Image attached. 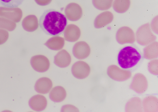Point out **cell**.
Wrapping results in <instances>:
<instances>
[{
    "label": "cell",
    "instance_id": "cell-24",
    "mask_svg": "<svg viewBox=\"0 0 158 112\" xmlns=\"http://www.w3.org/2000/svg\"><path fill=\"white\" fill-rule=\"evenodd\" d=\"M28 30L29 31H35L38 28L39 23L37 17L35 15L28 17Z\"/></svg>",
    "mask_w": 158,
    "mask_h": 112
},
{
    "label": "cell",
    "instance_id": "cell-6",
    "mask_svg": "<svg viewBox=\"0 0 158 112\" xmlns=\"http://www.w3.org/2000/svg\"><path fill=\"white\" fill-rule=\"evenodd\" d=\"M31 65L35 71L43 73L47 71L50 66V61L48 58L43 55L34 56L31 58Z\"/></svg>",
    "mask_w": 158,
    "mask_h": 112
},
{
    "label": "cell",
    "instance_id": "cell-3",
    "mask_svg": "<svg viewBox=\"0 0 158 112\" xmlns=\"http://www.w3.org/2000/svg\"><path fill=\"white\" fill-rule=\"evenodd\" d=\"M136 36L137 42L142 46L151 44L156 39V37L152 33L149 23L140 27L137 31Z\"/></svg>",
    "mask_w": 158,
    "mask_h": 112
},
{
    "label": "cell",
    "instance_id": "cell-17",
    "mask_svg": "<svg viewBox=\"0 0 158 112\" xmlns=\"http://www.w3.org/2000/svg\"><path fill=\"white\" fill-rule=\"evenodd\" d=\"M64 40L63 37L56 36L48 39L45 45L52 50L58 51L64 47Z\"/></svg>",
    "mask_w": 158,
    "mask_h": 112
},
{
    "label": "cell",
    "instance_id": "cell-9",
    "mask_svg": "<svg viewBox=\"0 0 158 112\" xmlns=\"http://www.w3.org/2000/svg\"><path fill=\"white\" fill-rule=\"evenodd\" d=\"M73 53L74 56L79 59L87 58L90 53V49L85 42L81 41L77 42L73 46Z\"/></svg>",
    "mask_w": 158,
    "mask_h": 112
},
{
    "label": "cell",
    "instance_id": "cell-20",
    "mask_svg": "<svg viewBox=\"0 0 158 112\" xmlns=\"http://www.w3.org/2000/svg\"><path fill=\"white\" fill-rule=\"evenodd\" d=\"M113 2V0H92L94 7L101 10L110 9L112 6Z\"/></svg>",
    "mask_w": 158,
    "mask_h": 112
},
{
    "label": "cell",
    "instance_id": "cell-5",
    "mask_svg": "<svg viewBox=\"0 0 158 112\" xmlns=\"http://www.w3.org/2000/svg\"><path fill=\"white\" fill-rule=\"evenodd\" d=\"M89 66L83 61H79L76 62L72 68L73 76L78 79H84L88 76L90 73Z\"/></svg>",
    "mask_w": 158,
    "mask_h": 112
},
{
    "label": "cell",
    "instance_id": "cell-18",
    "mask_svg": "<svg viewBox=\"0 0 158 112\" xmlns=\"http://www.w3.org/2000/svg\"><path fill=\"white\" fill-rule=\"evenodd\" d=\"M143 56L145 58L152 59L158 56V43L153 42L144 48Z\"/></svg>",
    "mask_w": 158,
    "mask_h": 112
},
{
    "label": "cell",
    "instance_id": "cell-22",
    "mask_svg": "<svg viewBox=\"0 0 158 112\" xmlns=\"http://www.w3.org/2000/svg\"><path fill=\"white\" fill-rule=\"evenodd\" d=\"M24 0H0V5L4 7L15 8L18 7Z\"/></svg>",
    "mask_w": 158,
    "mask_h": 112
},
{
    "label": "cell",
    "instance_id": "cell-11",
    "mask_svg": "<svg viewBox=\"0 0 158 112\" xmlns=\"http://www.w3.org/2000/svg\"><path fill=\"white\" fill-rule=\"evenodd\" d=\"M64 35L66 41L70 42H75L80 38L81 31L75 25L70 24L65 27L64 31Z\"/></svg>",
    "mask_w": 158,
    "mask_h": 112
},
{
    "label": "cell",
    "instance_id": "cell-1",
    "mask_svg": "<svg viewBox=\"0 0 158 112\" xmlns=\"http://www.w3.org/2000/svg\"><path fill=\"white\" fill-rule=\"evenodd\" d=\"M67 23L65 16L60 12L54 9L46 10L39 21L41 29L47 34L52 36L60 35Z\"/></svg>",
    "mask_w": 158,
    "mask_h": 112
},
{
    "label": "cell",
    "instance_id": "cell-13",
    "mask_svg": "<svg viewBox=\"0 0 158 112\" xmlns=\"http://www.w3.org/2000/svg\"><path fill=\"white\" fill-rule=\"evenodd\" d=\"M46 98L43 95L38 94L31 98L29 101L30 107L36 111H41L44 110L47 105Z\"/></svg>",
    "mask_w": 158,
    "mask_h": 112
},
{
    "label": "cell",
    "instance_id": "cell-8",
    "mask_svg": "<svg viewBox=\"0 0 158 112\" xmlns=\"http://www.w3.org/2000/svg\"><path fill=\"white\" fill-rule=\"evenodd\" d=\"M107 73L111 78L118 81L127 80L131 76V73L129 71L122 70L115 65L110 66L107 70Z\"/></svg>",
    "mask_w": 158,
    "mask_h": 112
},
{
    "label": "cell",
    "instance_id": "cell-2",
    "mask_svg": "<svg viewBox=\"0 0 158 112\" xmlns=\"http://www.w3.org/2000/svg\"><path fill=\"white\" fill-rule=\"evenodd\" d=\"M141 58L140 53L135 48L127 46L123 48L118 53V65L125 69L133 68L138 63Z\"/></svg>",
    "mask_w": 158,
    "mask_h": 112
},
{
    "label": "cell",
    "instance_id": "cell-7",
    "mask_svg": "<svg viewBox=\"0 0 158 112\" xmlns=\"http://www.w3.org/2000/svg\"><path fill=\"white\" fill-rule=\"evenodd\" d=\"M65 16L71 21H76L82 17L83 11L81 7L78 4L72 3L69 4L64 9Z\"/></svg>",
    "mask_w": 158,
    "mask_h": 112
},
{
    "label": "cell",
    "instance_id": "cell-16",
    "mask_svg": "<svg viewBox=\"0 0 158 112\" xmlns=\"http://www.w3.org/2000/svg\"><path fill=\"white\" fill-rule=\"evenodd\" d=\"M49 96L51 100L55 102L63 101L67 96V92L62 86H55L50 92Z\"/></svg>",
    "mask_w": 158,
    "mask_h": 112
},
{
    "label": "cell",
    "instance_id": "cell-21",
    "mask_svg": "<svg viewBox=\"0 0 158 112\" xmlns=\"http://www.w3.org/2000/svg\"><path fill=\"white\" fill-rule=\"evenodd\" d=\"M147 97L144 99L143 101V107L144 109L147 112H153L152 109L153 106L157 109V99L154 97Z\"/></svg>",
    "mask_w": 158,
    "mask_h": 112
},
{
    "label": "cell",
    "instance_id": "cell-12",
    "mask_svg": "<svg viewBox=\"0 0 158 112\" xmlns=\"http://www.w3.org/2000/svg\"><path fill=\"white\" fill-rule=\"evenodd\" d=\"M112 12L106 11L98 15L94 21V26L96 29H101L111 23L114 19Z\"/></svg>",
    "mask_w": 158,
    "mask_h": 112
},
{
    "label": "cell",
    "instance_id": "cell-25",
    "mask_svg": "<svg viewBox=\"0 0 158 112\" xmlns=\"http://www.w3.org/2000/svg\"><path fill=\"white\" fill-rule=\"evenodd\" d=\"M158 60H155L151 61L148 65V69L150 72L154 74L157 75L158 74Z\"/></svg>",
    "mask_w": 158,
    "mask_h": 112
},
{
    "label": "cell",
    "instance_id": "cell-14",
    "mask_svg": "<svg viewBox=\"0 0 158 112\" xmlns=\"http://www.w3.org/2000/svg\"><path fill=\"white\" fill-rule=\"evenodd\" d=\"M54 61L58 66L62 68L67 67L71 63V56L66 50H62L55 56Z\"/></svg>",
    "mask_w": 158,
    "mask_h": 112
},
{
    "label": "cell",
    "instance_id": "cell-26",
    "mask_svg": "<svg viewBox=\"0 0 158 112\" xmlns=\"http://www.w3.org/2000/svg\"><path fill=\"white\" fill-rule=\"evenodd\" d=\"M35 1L38 5L44 6L50 4L52 0H35Z\"/></svg>",
    "mask_w": 158,
    "mask_h": 112
},
{
    "label": "cell",
    "instance_id": "cell-15",
    "mask_svg": "<svg viewBox=\"0 0 158 112\" xmlns=\"http://www.w3.org/2000/svg\"><path fill=\"white\" fill-rule=\"evenodd\" d=\"M51 80L48 78L44 77L40 78L35 83V88L38 93L45 94L48 93L52 88Z\"/></svg>",
    "mask_w": 158,
    "mask_h": 112
},
{
    "label": "cell",
    "instance_id": "cell-4",
    "mask_svg": "<svg viewBox=\"0 0 158 112\" xmlns=\"http://www.w3.org/2000/svg\"><path fill=\"white\" fill-rule=\"evenodd\" d=\"M117 42L120 44H132L135 41V37L133 30L130 28L124 26L117 31L116 35Z\"/></svg>",
    "mask_w": 158,
    "mask_h": 112
},
{
    "label": "cell",
    "instance_id": "cell-19",
    "mask_svg": "<svg viewBox=\"0 0 158 112\" xmlns=\"http://www.w3.org/2000/svg\"><path fill=\"white\" fill-rule=\"evenodd\" d=\"M113 4L114 10L118 13L123 14L129 9L130 0H114Z\"/></svg>",
    "mask_w": 158,
    "mask_h": 112
},
{
    "label": "cell",
    "instance_id": "cell-23",
    "mask_svg": "<svg viewBox=\"0 0 158 112\" xmlns=\"http://www.w3.org/2000/svg\"><path fill=\"white\" fill-rule=\"evenodd\" d=\"M141 102L140 99L137 97L134 98H131L127 104L126 109L130 107V108L127 111L128 112L130 109H131L130 112H132L133 109H141Z\"/></svg>",
    "mask_w": 158,
    "mask_h": 112
},
{
    "label": "cell",
    "instance_id": "cell-10",
    "mask_svg": "<svg viewBox=\"0 0 158 112\" xmlns=\"http://www.w3.org/2000/svg\"><path fill=\"white\" fill-rule=\"evenodd\" d=\"M131 88L135 92L142 94L145 92L148 87L147 78L143 74L139 73L134 77L131 84Z\"/></svg>",
    "mask_w": 158,
    "mask_h": 112
}]
</instances>
